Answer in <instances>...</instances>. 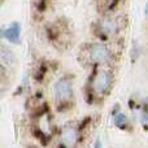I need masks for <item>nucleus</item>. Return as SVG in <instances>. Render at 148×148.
<instances>
[{
  "instance_id": "nucleus-5",
  "label": "nucleus",
  "mask_w": 148,
  "mask_h": 148,
  "mask_svg": "<svg viewBox=\"0 0 148 148\" xmlns=\"http://www.w3.org/2000/svg\"><path fill=\"white\" fill-rule=\"evenodd\" d=\"M99 29L101 31V34H104V35H114L118 30V25L116 22V20H113V18H105V20L101 21Z\"/></svg>"
},
{
  "instance_id": "nucleus-11",
  "label": "nucleus",
  "mask_w": 148,
  "mask_h": 148,
  "mask_svg": "<svg viewBox=\"0 0 148 148\" xmlns=\"http://www.w3.org/2000/svg\"><path fill=\"white\" fill-rule=\"evenodd\" d=\"M146 13H147V16H148V4H147V8H146Z\"/></svg>"
},
{
  "instance_id": "nucleus-7",
  "label": "nucleus",
  "mask_w": 148,
  "mask_h": 148,
  "mask_svg": "<svg viewBox=\"0 0 148 148\" xmlns=\"http://www.w3.org/2000/svg\"><path fill=\"white\" fill-rule=\"evenodd\" d=\"M13 61H14V55H13L9 49L3 47V49H1V64H3V66H4L5 64L9 66Z\"/></svg>"
},
{
  "instance_id": "nucleus-9",
  "label": "nucleus",
  "mask_w": 148,
  "mask_h": 148,
  "mask_svg": "<svg viewBox=\"0 0 148 148\" xmlns=\"http://www.w3.org/2000/svg\"><path fill=\"white\" fill-rule=\"evenodd\" d=\"M143 121H144V122H147V123H148V110H147V112L143 114Z\"/></svg>"
},
{
  "instance_id": "nucleus-3",
  "label": "nucleus",
  "mask_w": 148,
  "mask_h": 148,
  "mask_svg": "<svg viewBox=\"0 0 148 148\" xmlns=\"http://www.w3.org/2000/svg\"><path fill=\"white\" fill-rule=\"evenodd\" d=\"M55 96L57 100H66L72 96V82L68 78H62L55 84Z\"/></svg>"
},
{
  "instance_id": "nucleus-10",
  "label": "nucleus",
  "mask_w": 148,
  "mask_h": 148,
  "mask_svg": "<svg viewBox=\"0 0 148 148\" xmlns=\"http://www.w3.org/2000/svg\"><path fill=\"white\" fill-rule=\"evenodd\" d=\"M95 148H100V142H97V143H96V147H95Z\"/></svg>"
},
{
  "instance_id": "nucleus-4",
  "label": "nucleus",
  "mask_w": 148,
  "mask_h": 148,
  "mask_svg": "<svg viewBox=\"0 0 148 148\" xmlns=\"http://www.w3.org/2000/svg\"><path fill=\"white\" fill-rule=\"evenodd\" d=\"M61 139L65 146L73 147L74 144L77 143V140H78V133H77V130L74 127H72V126H66V127L62 130Z\"/></svg>"
},
{
  "instance_id": "nucleus-2",
  "label": "nucleus",
  "mask_w": 148,
  "mask_h": 148,
  "mask_svg": "<svg viewBox=\"0 0 148 148\" xmlns=\"http://www.w3.org/2000/svg\"><path fill=\"white\" fill-rule=\"evenodd\" d=\"M112 84V75L105 70H100L94 78V90L97 94H104Z\"/></svg>"
},
{
  "instance_id": "nucleus-1",
  "label": "nucleus",
  "mask_w": 148,
  "mask_h": 148,
  "mask_svg": "<svg viewBox=\"0 0 148 148\" xmlns=\"http://www.w3.org/2000/svg\"><path fill=\"white\" fill-rule=\"evenodd\" d=\"M87 57L90 61L96 62V64H103V62L109 61L110 59V51L108 47L100 43H94L87 49Z\"/></svg>"
},
{
  "instance_id": "nucleus-8",
  "label": "nucleus",
  "mask_w": 148,
  "mask_h": 148,
  "mask_svg": "<svg viewBox=\"0 0 148 148\" xmlns=\"http://www.w3.org/2000/svg\"><path fill=\"white\" fill-rule=\"evenodd\" d=\"M122 123L125 125L126 123V117L123 114H120V116H117V118H116V125H118V126H122Z\"/></svg>"
},
{
  "instance_id": "nucleus-6",
  "label": "nucleus",
  "mask_w": 148,
  "mask_h": 148,
  "mask_svg": "<svg viewBox=\"0 0 148 148\" xmlns=\"http://www.w3.org/2000/svg\"><path fill=\"white\" fill-rule=\"evenodd\" d=\"M5 38L13 43H18L20 40V25L18 23H12L9 27L5 30Z\"/></svg>"
}]
</instances>
